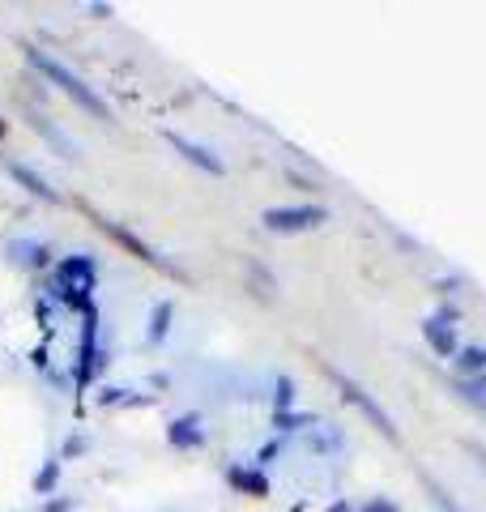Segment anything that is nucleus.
<instances>
[{
	"label": "nucleus",
	"instance_id": "obj_7",
	"mask_svg": "<svg viewBox=\"0 0 486 512\" xmlns=\"http://www.w3.org/2000/svg\"><path fill=\"white\" fill-rule=\"evenodd\" d=\"M60 483V461H47V466L35 474V495H52Z\"/></svg>",
	"mask_w": 486,
	"mask_h": 512
},
{
	"label": "nucleus",
	"instance_id": "obj_13",
	"mask_svg": "<svg viewBox=\"0 0 486 512\" xmlns=\"http://www.w3.org/2000/svg\"><path fill=\"white\" fill-rule=\"evenodd\" d=\"M5 133H9V124H5V120H0V141H5Z\"/></svg>",
	"mask_w": 486,
	"mask_h": 512
},
{
	"label": "nucleus",
	"instance_id": "obj_9",
	"mask_svg": "<svg viewBox=\"0 0 486 512\" xmlns=\"http://www.w3.org/2000/svg\"><path fill=\"white\" fill-rule=\"evenodd\" d=\"M167 320H171V303H158V308H154V320H150V342H162V338H167Z\"/></svg>",
	"mask_w": 486,
	"mask_h": 512
},
{
	"label": "nucleus",
	"instance_id": "obj_1",
	"mask_svg": "<svg viewBox=\"0 0 486 512\" xmlns=\"http://www.w3.org/2000/svg\"><path fill=\"white\" fill-rule=\"evenodd\" d=\"M26 60L30 64H35V69L47 77V82H52V86H60L64 94H69V99L81 107V111H90V116L94 120H107L111 116V111H107V103L99 99V94H94L86 82H81V77L69 69V64H64V60H56V56H47L43 52V47H26Z\"/></svg>",
	"mask_w": 486,
	"mask_h": 512
},
{
	"label": "nucleus",
	"instance_id": "obj_11",
	"mask_svg": "<svg viewBox=\"0 0 486 512\" xmlns=\"http://www.w3.org/2000/svg\"><path fill=\"white\" fill-rule=\"evenodd\" d=\"M73 508V500H52V504H43L39 512H69Z\"/></svg>",
	"mask_w": 486,
	"mask_h": 512
},
{
	"label": "nucleus",
	"instance_id": "obj_3",
	"mask_svg": "<svg viewBox=\"0 0 486 512\" xmlns=\"http://www.w3.org/2000/svg\"><path fill=\"white\" fill-rule=\"evenodd\" d=\"M99 308L81 312V342H77V363H73V380L77 389H86L94 380V367H99Z\"/></svg>",
	"mask_w": 486,
	"mask_h": 512
},
{
	"label": "nucleus",
	"instance_id": "obj_4",
	"mask_svg": "<svg viewBox=\"0 0 486 512\" xmlns=\"http://www.w3.org/2000/svg\"><path fill=\"white\" fill-rule=\"evenodd\" d=\"M5 171H9L13 180H18V184L30 192V197H39V201H47V205H60V192H56L52 184H47L39 171H30L26 163H5Z\"/></svg>",
	"mask_w": 486,
	"mask_h": 512
},
{
	"label": "nucleus",
	"instance_id": "obj_10",
	"mask_svg": "<svg viewBox=\"0 0 486 512\" xmlns=\"http://www.w3.org/2000/svg\"><path fill=\"white\" fill-rule=\"evenodd\" d=\"M171 444H197V431H192V423H175L171 427Z\"/></svg>",
	"mask_w": 486,
	"mask_h": 512
},
{
	"label": "nucleus",
	"instance_id": "obj_2",
	"mask_svg": "<svg viewBox=\"0 0 486 512\" xmlns=\"http://www.w3.org/2000/svg\"><path fill=\"white\" fill-rule=\"evenodd\" d=\"M52 295L60 299V295H69V291H77V295H94V286H99V265H94V256H64V261L52 269Z\"/></svg>",
	"mask_w": 486,
	"mask_h": 512
},
{
	"label": "nucleus",
	"instance_id": "obj_8",
	"mask_svg": "<svg viewBox=\"0 0 486 512\" xmlns=\"http://www.w3.org/2000/svg\"><path fill=\"white\" fill-rule=\"evenodd\" d=\"M171 146H175V150H180L184 158H192V163H197V167H205V171H218V163H214V158H205V150H197V146H188V141H180V137H171Z\"/></svg>",
	"mask_w": 486,
	"mask_h": 512
},
{
	"label": "nucleus",
	"instance_id": "obj_6",
	"mask_svg": "<svg viewBox=\"0 0 486 512\" xmlns=\"http://www.w3.org/2000/svg\"><path fill=\"white\" fill-rule=\"evenodd\" d=\"M99 222H103V231H107L111 239H116V244H124V248H128V252H133V256H141V261H158V256H154L150 248H145V244H141V239H137V235H128L124 227H116V222H107V218H99Z\"/></svg>",
	"mask_w": 486,
	"mask_h": 512
},
{
	"label": "nucleus",
	"instance_id": "obj_12",
	"mask_svg": "<svg viewBox=\"0 0 486 512\" xmlns=\"http://www.w3.org/2000/svg\"><path fill=\"white\" fill-rule=\"evenodd\" d=\"M116 402H124V389H107L103 393V406H116Z\"/></svg>",
	"mask_w": 486,
	"mask_h": 512
},
{
	"label": "nucleus",
	"instance_id": "obj_5",
	"mask_svg": "<svg viewBox=\"0 0 486 512\" xmlns=\"http://www.w3.org/2000/svg\"><path fill=\"white\" fill-rule=\"evenodd\" d=\"M9 261H18L22 269H47L52 265V248L39 239H13L9 244Z\"/></svg>",
	"mask_w": 486,
	"mask_h": 512
}]
</instances>
